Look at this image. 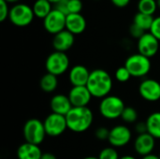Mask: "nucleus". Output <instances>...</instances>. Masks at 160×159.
Masks as SVG:
<instances>
[{
  "mask_svg": "<svg viewBox=\"0 0 160 159\" xmlns=\"http://www.w3.org/2000/svg\"><path fill=\"white\" fill-rule=\"evenodd\" d=\"M112 85V78L110 73L102 68H97L91 71L86 87L93 97L102 99L110 95Z\"/></svg>",
  "mask_w": 160,
  "mask_h": 159,
  "instance_id": "f257e3e1",
  "label": "nucleus"
},
{
  "mask_svg": "<svg viewBox=\"0 0 160 159\" xmlns=\"http://www.w3.org/2000/svg\"><path fill=\"white\" fill-rule=\"evenodd\" d=\"M68 129L82 133L90 128L94 121L93 112L88 107H73L66 115Z\"/></svg>",
  "mask_w": 160,
  "mask_h": 159,
  "instance_id": "f03ea898",
  "label": "nucleus"
},
{
  "mask_svg": "<svg viewBox=\"0 0 160 159\" xmlns=\"http://www.w3.org/2000/svg\"><path fill=\"white\" fill-rule=\"evenodd\" d=\"M126 105L123 99L117 96H107L101 99L98 107L99 113L108 120H115L121 118Z\"/></svg>",
  "mask_w": 160,
  "mask_h": 159,
  "instance_id": "7ed1b4c3",
  "label": "nucleus"
},
{
  "mask_svg": "<svg viewBox=\"0 0 160 159\" xmlns=\"http://www.w3.org/2000/svg\"><path fill=\"white\" fill-rule=\"evenodd\" d=\"M22 135L25 142L40 145L47 136L43 122L37 118L27 120L22 127Z\"/></svg>",
  "mask_w": 160,
  "mask_h": 159,
  "instance_id": "20e7f679",
  "label": "nucleus"
},
{
  "mask_svg": "<svg viewBox=\"0 0 160 159\" xmlns=\"http://www.w3.org/2000/svg\"><path fill=\"white\" fill-rule=\"evenodd\" d=\"M125 67L134 78H143L151 70L152 64L150 58L141 54L134 53L128 56L125 62Z\"/></svg>",
  "mask_w": 160,
  "mask_h": 159,
  "instance_id": "39448f33",
  "label": "nucleus"
},
{
  "mask_svg": "<svg viewBox=\"0 0 160 159\" xmlns=\"http://www.w3.org/2000/svg\"><path fill=\"white\" fill-rule=\"evenodd\" d=\"M34 17L35 14L32 7L27 4L18 3L10 7L8 20L12 24L18 27H24L33 22Z\"/></svg>",
  "mask_w": 160,
  "mask_h": 159,
  "instance_id": "423d86ee",
  "label": "nucleus"
},
{
  "mask_svg": "<svg viewBox=\"0 0 160 159\" xmlns=\"http://www.w3.org/2000/svg\"><path fill=\"white\" fill-rule=\"evenodd\" d=\"M45 68L48 73L57 77L63 75L69 68V58L68 54L57 51L52 52L45 61Z\"/></svg>",
  "mask_w": 160,
  "mask_h": 159,
  "instance_id": "0eeeda50",
  "label": "nucleus"
},
{
  "mask_svg": "<svg viewBox=\"0 0 160 159\" xmlns=\"http://www.w3.org/2000/svg\"><path fill=\"white\" fill-rule=\"evenodd\" d=\"M43 124L47 136L52 138L61 136L68 129L66 116L53 112L50 113L45 118Z\"/></svg>",
  "mask_w": 160,
  "mask_h": 159,
  "instance_id": "6e6552de",
  "label": "nucleus"
},
{
  "mask_svg": "<svg viewBox=\"0 0 160 159\" xmlns=\"http://www.w3.org/2000/svg\"><path fill=\"white\" fill-rule=\"evenodd\" d=\"M132 139L131 130L125 125H117L110 129L109 143L114 148H121L128 145Z\"/></svg>",
  "mask_w": 160,
  "mask_h": 159,
  "instance_id": "1a4fd4ad",
  "label": "nucleus"
},
{
  "mask_svg": "<svg viewBox=\"0 0 160 159\" xmlns=\"http://www.w3.org/2000/svg\"><path fill=\"white\" fill-rule=\"evenodd\" d=\"M66 19L67 15L53 8L43 20V26L48 33L54 36L66 29Z\"/></svg>",
  "mask_w": 160,
  "mask_h": 159,
  "instance_id": "9d476101",
  "label": "nucleus"
},
{
  "mask_svg": "<svg viewBox=\"0 0 160 159\" xmlns=\"http://www.w3.org/2000/svg\"><path fill=\"white\" fill-rule=\"evenodd\" d=\"M159 40L150 32H146L138 39V52L151 58L155 56L159 50Z\"/></svg>",
  "mask_w": 160,
  "mask_h": 159,
  "instance_id": "9b49d317",
  "label": "nucleus"
},
{
  "mask_svg": "<svg viewBox=\"0 0 160 159\" xmlns=\"http://www.w3.org/2000/svg\"><path fill=\"white\" fill-rule=\"evenodd\" d=\"M139 94L148 102L160 100V82L155 79H144L139 85Z\"/></svg>",
  "mask_w": 160,
  "mask_h": 159,
  "instance_id": "f8f14e48",
  "label": "nucleus"
},
{
  "mask_svg": "<svg viewBox=\"0 0 160 159\" xmlns=\"http://www.w3.org/2000/svg\"><path fill=\"white\" fill-rule=\"evenodd\" d=\"M68 96L73 107H88L93 97L86 86H72Z\"/></svg>",
  "mask_w": 160,
  "mask_h": 159,
  "instance_id": "ddd939ff",
  "label": "nucleus"
},
{
  "mask_svg": "<svg viewBox=\"0 0 160 159\" xmlns=\"http://www.w3.org/2000/svg\"><path fill=\"white\" fill-rule=\"evenodd\" d=\"M155 147H156V139L148 132L138 135L134 141L135 152L138 155H140L142 157L153 154Z\"/></svg>",
  "mask_w": 160,
  "mask_h": 159,
  "instance_id": "4468645a",
  "label": "nucleus"
},
{
  "mask_svg": "<svg viewBox=\"0 0 160 159\" xmlns=\"http://www.w3.org/2000/svg\"><path fill=\"white\" fill-rule=\"evenodd\" d=\"M75 36L67 29L54 35L52 37V47L54 51L67 52L74 44Z\"/></svg>",
  "mask_w": 160,
  "mask_h": 159,
  "instance_id": "2eb2a0df",
  "label": "nucleus"
},
{
  "mask_svg": "<svg viewBox=\"0 0 160 159\" xmlns=\"http://www.w3.org/2000/svg\"><path fill=\"white\" fill-rule=\"evenodd\" d=\"M91 71L82 65H76L69 69L68 80L72 86H86Z\"/></svg>",
  "mask_w": 160,
  "mask_h": 159,
  "instance_id": "dca6fc26",
  "label": "nucleus"
},
{
  "mask_svg": "<svg viewBox=\"0 0 160 159\" xmlns=\"http://www.w3.org/2000/svg\"><path fill=\"white\" fill-rule=\"evenodd\" d=\"M50 107L53 113H57L64 116H66L73 108L68 98V96L63 94L54 95L50 101Z\"/></svg>",
  "mask_w": 160,
  "mask_h": 159,
  "instance_id": "f3484780",
  "label": "nucleus"
},
{
  "mask_svg": "<svg viewBox=\"0 0 160 159\" xmlns=\"http://www.w3.org/2000/svg\"><path fill=\"white\" fill-rule=\"evenodd\" d=\"M66 29L74 36L83 33L86 29V20L84 16L82 13L67 15Z\"/></svg>",
  "mask_w": 160,
  "mask_h": 159,
  "instance_id": "a211bd4d",
  "label": "nucleus"
},
{
  "mask_svg": "<svg viewBox=\"0 0 160 159\" xmlns=\"http://www.w3.org/2000/svg\"><path fill=\"white\" fill-rule=\"evenodd\" d=\"M42 154L39 145L28 142L21 144L17 149L18 159H40Z\"/></svg>",
  "mask_w": 160,
  "mask_h": 159,
  "instance_id": "6ab92c4d",
  "label": "nucleus"
},
{
  "mask_svg": "<svg viewBox=\"0 0 160 159\" xmlns=\"http://www.w3.org/2000/svg\"><path fill=\"white\" fill-rule=\"evenodd\" d=\"M147 132L156 140H160V112H152L146 119Z\"/></svg>",
  "mask_w": 160,
  "mask_h": 159,
  "instance_id": "aec40b11",
  "label": "nucleus"
},
{
  "mask_svg": "<svg viewBox=\"0 0 160 159\" xmlns=\"http://www.w3.org/2000/svg\"><path fill=\"white\" fill-rule=\"evenodd\" d=\"M32 8H33L35 17H38L43 20L53 9L52 4L49 0H36Z\"/></svg>",
  "mask_w": 160,
  "mask_h": 159,
  "instance_id": "412c9836",
  "label": "nucleus"
},
{
  "mask_svg": "<svg viewBox=\"0 0 160 159\" xmlns=\"http://www.w3.org/2000/svg\"><path fill=\"white\" fill-rule=\"evenodd\" d=\"M39 86H40V89L45 93L54 92L58 86L57 76L47 72L46 74H44L41 77V79L39 81Z\"/></svg>",
  "mask_w": 160,
  "mask_h": 159,
  "instance_id": "4be33fe9",
  "label": "nucleus"
},
{
  "mask_svg": "<svg viewBox=\"0 0 160 159\" xmlns=\"http://www.w3.org/2000/svg\"><path fill=\"white\" fill-rule=\"evenodd\" d=\"M155 18L152 15H148V14H144L142 12H137L133 18V22L135 25H137L138 27H140L141 29H142L144 32H150L151 27L153 25Z\"/></svg>",
  "mask_w": 160,
  "mask_h": 159,
  "instance_id": "5701e85b",
  "label": "nucleus"
},
{
  "mask_svg": "<svg viewBox=\"0 0 160 159\" xmlns=\"http://www.w3.org/2000/svg\"><path fill=\"white\" fill-rule=\"evenodd\" d=\"M158 8L157 0H139L138 2V11L148 14L154 15Z\"/></svg>",
  "mask_w": 160,
  "mask_h": 159,
  "instance_id": "b1692460",
  "label": "nucleus"
},
{
  "mask_svg": "<svg viewBox=\"0 0 160 159\" xmlns=\"http://www.w3.org/2000/svg\"><path fill=\"white\" fill-rule=\"evenodd\" d=\"M121 119L126 124H134L138 120V112L130 106H126L121 115Z\"/></svg>",
  "mask_w": 160,
  "mask_h": 159,
  "instance_id": "393cba45",
  "label": "nucleus"
},
{
  "mask_svg": "<svg viewBox=\"0 0 160 159\" xmlns=\"http://www.w3.org/2000/svg\"><path fill=\"white\" fill-rule=\"evenodd\" d=\"M98 159H119V154L116 151V149L112 146L106 147L102 149L98 155Z\"/></svg>",
  "mask_w": 160,
  "mask_h": 159,
  "instance_id": "a878e982",
  "label": "nucleus"
},
{
  "mask_svg": "<svg viewBox=\"0 0 160 159\" xmlns=\"http://www.w3.org/2000/svg\"><path fill=\"white\" fill-rule=\"evenodd\" d=\"M114 77H115L116 81L119 82H127L130 80V78L132 76L129 73V71L128 70V68L125 66H123V67H120L116 69Z\"/></svg>",
  "mask_w": 160,
  "mask_h": 159,
  "instance_id": "bb28decb",
  "label": "nucleus"
},
{
  "mask_svg": "<svg viewBox=\"0 0 160 159\" xmlns=\"http://www.w3.org/2000/svg\"><path fill=\"white\" fill-rule=\"evenodd\" d=\"M83 4L82 0H68V14H76L81 13L82 10Z\"/></svg>",
  "mask_w": 160,
  "mask_h": 159,
  "instance_id": "cd10ccee",
  "label": "nucleus"
},
{
  "mask_svg": "<svg viewBox=\"0 0 160 159\" xmlns=\"http://www.w3.org/2000/svg\"><path fill=\"white\" fill-rule=\"evenodd\" d=\"M95 136L99 141H108L110 136V129L106 127H99L95 131Z\"/></svg>",
  "mask_w": 160,
  "mask_h": 159,
  "instance_id": "c85d7f7f",
  "label": "nucleus"
},
{
  "mask_svg": "<svg viewBox=\"0 0 160 159\" xmlns=\"http://www.w3.org/2000/svg\"><path fill=\"white\" fill-rule=\"evenodd\" d=\"M10 8L8 7V3L5 0H0V21L4 22L8 19Z\"/></svg>",
  "mask_w": 160,
  "mask_h": 159,
  "instance_id": "c756f323",
  "label": "nucleus"
},
{
  "mask_svg": "<svg viewBox=\"0 0 160 159\" xmlns=\"http://www.w3.org/2000/svg\"><path fill=\"white\" fill-rule=\"evenodd\" d=\"M150 33H152L160 41V16L155 18L153 25L150 30Z\"/></svg>",
  "mask_w": 160,
  "mask_h": 159,
  "instance_id": "7c9ffc66",
  "label": "nucleus"
},
{
  "mask_svg": "<svg viewBox=\"0 0 160 159\" xmlns=\"http://www.w3.org/2000/svg\"><path fill=\"white\" fill-rule=\"evenodd\" d=\"M129 33H130V35H131L132 37L139 39V38L142 37V35H143L144 33H146V32H144L142 29H141L140 27H138V26L135 25L134 23H132V24L130 25V27H129Z\"/></svg>",
  "mask_w": 160,
  "mask_h": 159,
  "instance_id": "2f4dec72",
  "label": "nucleus"
},
{
  "mask_svg": "<svg viewBox=\"0 0 160 159\" xmlns=\"http://www.w3.org/2000/svg\"><path fill=\"white\" fill-rule=\"evenodd\" d=\"M68 0H60L59 2H57L56 4H54L53 8L59 10L60 12L64 13L65 15H68Z\"/></svg>",
  "mask_w": 160,
  "mask_h": 159,
  "instance_id": "473e14b6",
  "label": "nucleus"
},
{
  "mask_svg": "<svg viewBox=\"0 0 160 159\" xmlns=\"http://www.w3.org/2000/svg\"><path fill=\"white\" fill-rule=\"evenodd\" d=\"M135 130L138 133V135L140 134H143V133H147V125L146 122H138L135 125Z\"/></svg>",
  "mask_w": 160,
  "mask_h": 159,
  "instance_id": "72a5a7b5",
  "label": "nucleus"
},
{
  "mask_svg": "<svg viewBox=\"0 0 160 159\" xmlns=\"http://www.w3.org/2000/svg\"><path fill=\"white\" fill-rule=\"evenodd\" d=\"M111 2L117 7H126L130 3V0H111Z\"/></svg>",
  "mask_w": 160,
  "mask_h": 159,
  "instance_id": "f704fd0d",
  "label": "nucleus"
},
{
  "mask_svg": "<svg viewBox=\"0 0 160 159\" xmlns=\"http://www.w3.org/2000/svg\"><path fill=\"white\" fill-rule=\"evenodd\" d=\"M40 159H57L56 157L52 153H43Z\"/></svg>",
  "mask_w": 160,
  "mask_h": 159,
  "instance_id": "c9c22d12",
  "label": "nucleus"
},
{
  "mask_svg": "<svg viewBox=\"0 0 160 159\" xmlns=\"http://www.w3.org/2000/svg\"><path fill=\"white\" fill-rule=\"evenodd\" d=\"M142 159H160L159 156H157L155 154H150L148 156H145V157H142Z\"/></svg>",
  "mask_w": 160,
  "mask_h": 159,
  "instance_id": "e433bc0d",
  "label": "nucleus"
},
{
  "mask_svg": "<svg viewBox=\"0 0 160 159\" xmlns=\"http://www.w3.org/2000/svg\"><path fill=\"white\" fill-rule=\"evenodd\" d=\"M119 159H137L135 158L133 156H129V155H127V156H123V157H121Z\"/></svg>",
  "mask_w": 160,
  "mask_h": 159,
  "instance_id": "4c0bfd02",
  "label": "nucleus"
},
{
  "mask_svg": "<svg viewBox=\"0 0 160 159\" xmlns=\"http://www.w3.org/2000/svg\"><path fill=\"white\" fill-rule=\"evenodd\" d=\"M5 1H7V2L9 4V3H17V2H19L20 0H5Z\"/></svg>",
  "mask_w": 160,
  "mask_h": 159,
  "instance_id": "58836bf2",
  "label": "nucleus"
},
{
  "mask_svg": "<svg viewBox=\"0 0 160 159\" xmlns=\"http://www.w3.org/2000/svg\"><path fill=\"white\" fill-rule=\"evenodd\" d=\"M49 1H50L52 5H54V4H56L57 2H59L60 0H49Z\"/></svg>",
  "mask_w": 160,
  "mask_h": 159,
  "instance_id": "ea45409f",
  "label": "nucleus"
},
{
  "mask_svg": "<svg viewBox=\"0 0 160 159\" xmlns=\"http://www.w3.org/2000/svg\"><path fill=\"white\" fill-rule=\"evenodd\" d=\"M82 159H98V157H84Z\"/></svg>",
  "mask_w": 160,
  "mask_h": 159,
  "instance_id": "a19ab883",
  "label": "nucleus"
},
{
  "mask_svg": "<svg viewBox=\"0 0 160 159\" xmlns=\"http://www.w3.org/2000/svg\"><path fill=\"white\" fill-rule=\"evenodd\" d=\"M157 3H158V7L160 8V0H157Z\"/></svg>",
  "mask_w": 160,
  "mask_h": 159,
  "instance_id": "79ce46f5",
  "label": "nucleus"
},
{
  "mask_svg": "<svg viewBox=\"0 0 160 159\" xmlns=\"http://www.w3.org/2000/svg\"><path fill=\"white\" fill-rule=\"evenodd\" d=\"M159 157H160V154H159Z\"/></svg>",
  "mask_w": 160,
  "mask_h": 159,
  "instance_id": "37998d69",
  "label": "nucleus"
}]
</instances>
